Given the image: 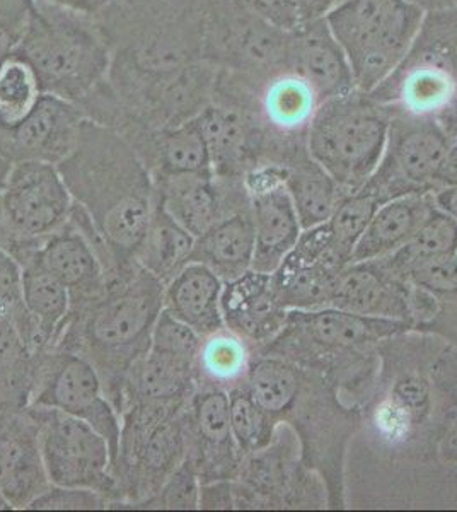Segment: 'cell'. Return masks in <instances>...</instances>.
<instances>
[{
    "instance_id": "cell-39",
    "label": "cell",
    "mask_w": 457,
    "mask_h": 512,
    "mask_svg": "<svg viewBox=\"0 0 457 512\" xmlns=\"http://www.w3.org/2000/svg\"><path fill=\"white\" fill-rule=\"evenodd\" d=\"M261 18L278 30L292 33L314 19H319L311 0H244Z\"/></svg>"
},
{
    "instance_id": "cell-14",
    "label": "cell",
    "mask_w": 457,
    "mask_h": 512,
    "mask_svg": "<svg viewBox=\"0 0 457 512\" xmlns=\"http://www.w3.org/2000/svg\"><path fill=\"white\" fill-rule=\"evenodd\" d=\"M188 456L200 482L231 480L238 473L239 454L229 419V393L197 386L185 410Z\"/></svg>"
},
{
    "instance_id": "cell-22",
    "label": "cell",
    "mask_w": 457,
    "mask_h": 512,
    "mask_svg": "<svg viewBox=\"0 0 457 512\" xmlns=\"http://www.w3.org/2000/svg\"><path fill=\"white\" fill-rule=\"evenodd\" d=\"M253 255L255 229L251 207L246 205L220 217L214 226L195 238L190 262L202 263L226 284L251 270Z\"/></svg>"
},
{
    "instance_id": "cell-3",
    "label": "cell",
    "mask_w": 457,
    "mask_h": 512,
    "mask_svg": "<svg viewBox=\"0 0 457 512\" xmlns=\"http://www.w3.org/2000/svg\"><path fill=\"white\" fill-rule=\"evenodd\" d=\"M87 18L36 0L35 14L14 53L35 69L43 94L81 105L105 84L108 43Z\"/></svg>"
},
{
    "instance_id": "cell-37",
    "label": "cell",
    "mask_w": 457,
    "mask_h": 512,
    "mask_svg": "<svg viewBox=\"0 0 457 512\" xmlns=\"http://www.w3.org/2000/svg\"><path fill=\"white\" fill-rule=\"evenodd\" d=\"M200 477L197 470L185 461L183 465L164 482L159 492L142 502L137 509H200Z\"/></svg>"
},
{
    "instance_id": "cell-31",
    "label": "cell",
    "mask_w": 457,
    "mask_h": 512,
    "mask_svg": "<svg viewBox=\"0 0 457 512\" xmlns=\"http://www.w3.org/2000/svg\"><path fill=\"white\" fill-rule=\"evenodd\" d=\"M35 369L36 354L18 328L0 316V408L28 407Z\"/></svg>"
},
{
    "instance_id": "cell-48",
    "label": "cell",
    "mask_w": 457,
    "mask_h": 512,
    "mask_svg": "<svg viewBox=\"0 0 457 512\" xmlns=\"http://www.w3.org/2000/svg\"><path fill=\"white\" fill-rule=\"evenodd\" d=\"M413 6L422 9L423 12L447 11L457 9V0H410Z\"/></svg>"
},
{
    "instance_id": "cell-30",
    "label": "cell",
    "mask_w": 457,
    "mask_h": 512,
    "mask_svg": "<svg viewBox=\"0 0 457 512\" xmlns=\"http://www.w3.org/2000/svg\"><path fill=\"white\" fill-rule=\"evenodd\" d=\"M243 386L263 410L278 420L294 407L301 376L284 357L265 354L251 361Z\"/></svg>"
},
{
    "instance_id": "cell-45",
    "label": "cell",
    "mask_w": 457,
    "mask_h": 512,
    "mask_svg": "<svg viewBox=\"0 0 457 512\" xmlns=\"http://www.w3.org/2000/svg\"><path fill=\"white\" fill-rule=\"evenodd\" d=\"M38 2L64 9V11L76 12L82 16H93L99 6V0H38Z\"/></svg>"
},
{
    "instance_id": "cell-47",
    "label": "cell",
    "mask_w": 457,
    "mask_h": 512,
    "mask_svg": "<svg viewBox=\"0 0 457 512\" xmlns=\"http://www.w3.org/2000/svg\"><path fill=\"white\" fill-rule=\"evenodd\" d=\"M437 122L440 123V127L444 128L447 137L449 139H456L457 137V94L452 99L451 103L447 105L446 110L440 113L437 117Z\"/></svg>"
},
{
    "instance_id": "cell-7",
    "label": "cell",
    "mask_w": 457,
    "mask_h": 512,
    "mask_svg": "<svg viewBox=\"0 0 457 512\" xmlns=\"http://www.w3.org/2000/svg\"><path fill=\"white\" fill-rule=\"evenodd\" d=\"M369 94L393 113L439 117L457 94V9L425 12L405 59Z\"/></svg>"
},
{
    "instance_id": "cell-40",
    "label": "cell",
    "mask_w": 457,
    "mask_h": 512,
    "mask_svg": "<svg viewBox=\"0 0 457 512\" xmlns=\"http://www.w3.org/2000/svg\"><path fill=\"white\" fill-rule=\"evenodd\" d=\"M406 284L430 292V294L457 292V253L444 256V258L417 268L406 279Z\"/></svg>"
},
{
    "instance_id": "cell-24",
    "label": "cell",
    "mask_w": 457,
    "mask_h": 512,
    "mask_svg": "<svg viewBox=\"0 0 457 512\" xmlns=\"http://www.w3.org/2000/svg\"><path fill=\"white\" fill-rule=\"evenodd\" d=\"M197 386V367L149 349L127 373L120 412L132 403H188Z\"/></svg>"
},
{
    "instance_id": "cell-29",
    "label": "cell",
    "mask_w": 457,
    "mask_h": 512,
    "mask_svg": "<svg viewBox=\"0 0 457 512\" xmlns=\"http://www.w3.org/2000/svg\"><path fill=\"white\" fill-rule=\"evenodd\" d=\"M454 253H457V221L435 209L403 248L376 262L388 274L406 282L417 268Z\"/></svg>"
},
{
    "instance_id": "cell-5",
    "label": "cell",
    "mask_w": 457,
    "mask_h": 512,
    "mask_svg": "<svg viewBox=\"0 0 457 512\" xmlns=\"http://www.w3.org/2000/svg\"><path fill=\"white\" fill-rule=\"evenodd\" d=\"M188 403H132L120 412L122 429L113 466L118 502L110 509H137L185 463Z\"/></svg>"
},
{
    "instance_id": "cell-49",
    "label": "cell",
    "mask_w": 457,
    "mask_h": 512,
    "mask_svg": "<svg viewBox=\"0 0 457 512\" xmlns=\"http://www.w3.org/2000/svg\"><path fill=\"white\" fill-rule=\"evenodd\" d=\"M311 2H313L314 9L318 12L319 18H324L340 0H311Z\"/></svg>"
},
{
    "instance_id": "cell-44",
    "label": "cell",
    "mask_w": 457,
    "mask_h": 512,
    "mask_svg": "<svg viewBox=\"0 0 457 512\" xmlns=\"http://www.w3.org/2000/svg\"><path fill=\"white\" fill-rule=\"evenodd\" d=\"M435 209L457 221V185L437 188L432 192Z\"/></svg>"
},
{
    "instance_id": "cell-2",
    "label": "cell",
    "mask_w": 457,
    "mask_h": 512,
    "mask_svg": "<svg viewBox=\"0 0 457 512\" xmlns=\"http://www.w3.org/2000/svg\"><path fill=\"white\" fill-rule=\"evenodd\" d=\"M164 284L137 265L93 303L70 313L60 349L93 364L106 395L120 414L123 383L130 367L151 347L152 330L162 311Z\"/></svg>"
},
{
    "instance_id": "cell-17",
    "label": "cell",
    "mask_w": 457,
    "mask_h": 512,
    "mask_svg": "<svg viewBox=\"0 0 457 512\" xmlns=\"http://www.w3.org/2000/svg\"><path fill=\"white\" fill-rule=\"evenodd\" d=\"M289 311L278 301L272 274L249 270L224 284L222 318L249 345L265 347L282 333Z\"/></svg>"
},
{
    "instance_id": "cell-13",
    "label": "cell",
    "mask_w": 457,
    "mask_h": 512,
    "mask_svg": "<svg viewBox=\"0 0 457 512\" xmlns=\"http://www.w3.org/2000/svg\"><path fill=\"white\" fill-rule=\"evenodd\" d=\"M87 115L81 106L41 94L35 108L16 125L0 123V156L9 163H62L74 151Z\"/></svg>"
},
{
    "instance_id": "cell-43",
    "label": "cell",
    "mask_w": 457,
    "mask_h": 512,
    "mask_svg": "<svg viewBox=\"0 0 457 512\" xmlns=\"http://www.w3.org/2000/svg\"><path fill=\"white\" fill-rule=\"evenodd\" d=\"M434 185L435 190L457 185V137L449 140V146L440 159L439 168L435 173Z\"/></svg>"
},
{
    "instance_id": "cell-10",
    "label": "cell",
    "mask_w": 457,
    "mask_h": 512,
    "mask_svg": "<svg viewBox=\"0 0 457 512\" xmlns=\"http://www.w3.org/2000/svg\"><path fill=\"white\" fill-rule=\"evenodd\" d=\"M74 198L57 166L21 161L0 188V248L38 241L69 224Z\"/></svg>"
},
{
    "instance_id": "cell-15",
    "label": "cell",
    "mask_w": 457,
    "mask_h": 512,
    "mask_svg": "<svg viewBox=\"0 0 457 512\" xmlns=\"http://www.w3.org/2000/svg\"><path fill=\"white\" fill-rule=\"evenodd\" d=\"M50 487L31 408H0V495L11 509H28Z\"/></svg>"
},
{
    "instance_id": "cell-18",
    "label": "cell",
    "mask_w": 457,
    "mask_h": 512,
    "mask_svg": "<svg viewBox=\"0 0 457 512\" xmlns=\"http://www.w3.org/2000/svg\"><path fill=\"white\" fill-rule=\"evenodd\" d=\"M287 69L309 82L319 105L357 89L347 57L324 18L309 21L290 33Z\"/></svg>"
},
{
    "instance_id": "cell-23",
    "label": "cell",
    "mask_w": 457,
    "mask_h": 512,
    "mask_svg": "<svg viewBox=\"0 0 457 512\" xmlns=\"http://www.w3.org/2000/svg\"><path fill=\"white\" fill-rule=\"evenodd\" d=\"M277 164L285 168V187L296 207L302 231L328 221L345 193L311 158L307 139L285 147Z\"/></svg>"
},
{
    "instance_id": "cell-8",
    "label": "cell",
    "mask_w": 457,
    "mask_h": 512,
    "mask_svg": "<svg viewBox=\"0 0 457 512\" xmlns=\"http://www.w3.org/2000/svg\"><path fill=\"white\" fill-rule=\"evenodd\" d=\"M28 407L55 408L84 420L105 437L115 466L122 420L98 371L82 355L60 347L38 352Z\"/></svg>"
},
{
    "instance_id": "cell-27",
    "label": "cell",
    "mask_w": 457,
    "mask_h": 512,
    "mask_svg": "<svg viewBox=\"0 0 457 512\" xmlns=\"http://www.w3.org/2000/svg\"><path fill=\"white\" fill-rule=\"evenodd\" d=\"M195 238L157 204L140 241L135 262L166 286L190 262Z\"/></svg>"
},
{
    "instance_id": "cell-28",
    "label": "cell",
    "mask_w": 457,
    "mask_h": 512,
    "mask_svg": "<svg viewBox=\"0 0 457 512\" xmlns=\"http://www.w3.org/2000/svg\"><path fill=\"white\" fill-rule=\"evenodd\" d=\"M249 347L244 338L226 326L202 337L197 357L198 386L226 391L241 386L253 361Z\"/></svg>"
},
{
    "instance_id": "cell-16",
    "label": "cell",
    "mask_w": 457,
    "mask_h": 512,
    "mask_svg": "<svg viewBox=\"0 0 457 512\" xmlns=\"http://www.w3.org/2000/svg\"><path fill=\"white\" fill-rule=\"evenodd\" d=\"M410 323L357 315L345 309L289 311L282 335L302 340L319 352H350L405 332Z\"/></svg>"
},
{
    "instance_id": "cell-9",
    "label": "cell",
    "mask_w": 457,
    "mask_h": 512,
    "mask_svg": "<svg viewBox=\"0 0 457 512\" xmlns=\"http://www.w3.org/2000/svg\"><path fill=\"white\" fill-rule=\"evenodd\" d=\"M35 415L48 480L60 487L96 490L118 502L113 458L105 437L74 415L55 408L29 407Z\"/></svg>"
},
{
    "instance_id": "cell-34",
    "label": "cell",
    "mask_w": 457,
    "mask_h": 512,
    "mask_svg": "<svg viewBox=\"0 0 457 512\" xmlns=\"http://www.w3.org/2000/svg\"><path fill=\"white\" fill-rule=\"evenodd\" d=\"M41 84L29 62L12 53L0 65V123L16 125L41 98Z\"/></svg>"
},
{
    "instance_id": "cell-38",
    "label": "cell",
    "mask_w": 457,
    "mask_h": 512,
    "mask_svg": "<svg viewBox=\"0 0 457 512\" xmlns=\"http://www.w3.org/2000/svg\"><path fill=\"white\" fill-rule=\"evenodd\" d=\"M110 499L96 490L52 485L29 504L31 511H96L110 509Z\"/></svg>"
},
{
    "instance_id": "cell-1",
    "label": "cell",
    "mask_w": 457,
    "mask_h": 512,
    "mask_svg": "<svg viewBox=\"0 0 457 512\" xmlns=\"http://www.w3.org/2000/svg\"><path fill=\"white\" fill-rule=\"evenodd\" d=\"M57 168L120 272L137 267L135 255L156 209V185L134 147L113 128L86 118L74 151Z\"/></svg>"
},
{
    "instance_id": "cell-36",
    "label": "cell",
    "mask_w": 457,
    "mask_h": 512,
    "mask_svg": "<svg viewBox=\"0 0 457 512\" xmlns=\"http://www.w3.org/2000/svg\"><path fill=\"white\" fill-rule=\"evenodd\" d=\"M202 337L190 326L176 320L162 309L152 330L151 347L161 354L171 355L178 361L197 367L198 350Z\"/></svg>"
},
{
    "instance_id": "cell-26",
    "label": "cell",
    "mask_w": 457,
    "mask_h": 512,
    "mask_svg": "<svg viewBox=\"0 0 457 512\" xmlns=\"http://www.w3.org/2000/svg\"><path fill=\"white\" fill-rule=\"evenodd\" d=\"M23 284L24 304L35 325L40 352L57 349L72 313L67 287L36 262L23 265Z\"/></svg>"
},
{
    "instance_id": "cell-6",
    "label": "cell",
    "mask_w": 457,
    "mask_h": 512,
    "mask_svg": "<svg viewBox=\"0 0 457 512\" xmlns=\"http://www.w3.org/2000/svg\"><path fill=\"white\" fill-rule=\"evenodd\" d=\"M423 16L410 0H340L324 19L347 57L355 88L371 93L405 59Z\"/></svg>"
},
{
    "instance_id": "cell-19",
    "label": "cell",
    "mask_w": 457,
    "mask_h": 512,
    "mask_svg": "<svg viewBox=\"0 0 457 512\" xmlns=\"http://www.w3.org/2000/svg\"><path fill=\"white\" fill-rule=\"evenodd\" d=\"M406 286L377 262L350 263L340 272L331 308L410 323L413 313Z\"/></svg>"
},
{
    "instance_id": "cell-35",
    "label": "cell",
    "mask_w": 457,
    "mask_h": 512,
    "mask_svg": "<svg viewBox=\"0 0 457 512\" xmlns=\"http://www.w3.org/2000/svg\"><path fill=\"white\" fill-rule=\"evenodd\" d=\"M0 316L18 328L33 354L40 352L36 328L24 304L23 267L4 248H0Z\"/></svg>"
},
{
    "instance_id": "cell-20",
    "label": "cell",
    "mask_w": 457,
    "mask_h": 512,
    "mask_svg": "<svg viewBox=\"0 0 457 512\" xmlns=\"http://www.w3.org/2000/svg\"><path fill=\"white\" fill-rule=\"evenodd\" d=\"M435 212L430 193L393 198L379 205L352 253V263L388 258L410 241Z\"/></svg>"
},
{
    "instance_id": "cell-46",
    "label": "cell",
    "mask_w": 457,
    "mask_h": 512,
    "mask_svg": "<svg viewBox=\"0 0 457 512\" xmlns=\"http://www.w3.org/2000/svg\"><path fill=\"white\" fill-rule=\"evenodd\" d=\"M19 40H21V35L12 31L6 24L0 23V65L11 57L18 47Z\"/></svg>"
},
{
    "instance_id": "cell-11",
    "label": "cell",
    "mask_w": 457,
    "mask_h": 512,
    "mask_svg": "<svg viewBox=\"0 0 457 512\" xmlns=\"http://www.w3.org/2000/svg\"><path fill=\"white\" fill-rule=\"evenodd\" d=\"M437 118L391 113L381 161L364 190L384 204L393 198L434 192L435 173L449 146Z\"/></svg>"
},
{
    "instance_id": "cell-32",
    "label": "cell",
    "mask_w": 457,
    "mask_h": 512,
    "mask_svg": "<svg viewBox=\"0 0 457 512\" xmlns=\"http://www.w3.org/2000/svg\"><path fill=\"white\" fill-rule=\"evenodd\" d=\"M379 205L371 192L360 188L357 192L345 193L330 219L324 222L331 255L342 267L352 263L353 250Z\"/></svg>"
},
{
    "instance_id": "cell-25",
    "label": "cell",
    "mask_w": 457,
    "mask_h": 512,
    "mask_svg": "<svg viewBox=\"0 0 457 512\" xmlns=\"http://www.w3.org/2000/svg\"><path fill=\"white\" fill-rule=\"evenodd\" d=\"M342 270L326 258L294 248L273 272V289L287 311L330 308Z\"/></svg>"
},
{
    "instance_id": "cell-33",
    "label": "cell",
    "mask_w": 457,
    "mask_h": 512,
    "mask_svg": "<svg viewBox=\"0 0 457 512\" xmlns=\"http://www.w3.org/2000/svg\"><path fill=\"white\" fill-rule=\"evenodd\" d=\"M229 393V419L231 431L241 456L260 453L272 444L277 419L256 403L255 398L241 386Z\"/></svg>"
},
{
    "instance_id": "cell-4",
    "label": "cell",
    "mask_w": 457,
    "mask_h": 512,
    "mask_svg": "<svg viewBox=\"0 0 457 512\" xmlns=\"http://www.w3.org/2000/svg\"><path fill=\"white\" fill-rule=\"evenodd\" d=\"M391 111L360 89L326 99L307 128V151L343 193L357 192L381 161Z\"/></svg>"
},
{
    "instance_id": "cell-21",
    "label": "cell",
    "mask_w": 457,
    "mask_h": 512,
    "mask_svg": "<svg viewBox=\"0 0 457 512\" xmlns=\"http://www.w3.org/2000/svg\"><path fill=\"white\" fill-rule=\"evenodd\" d=\"M224 282L202 263L190 262L164 286L162 309L205 337L224 328Z\"/></svg>"
},
{
    "instance_id": "cell-42",
    "label": "cell",
    "mask_w": 457,
    "mask_h": 512,
    "mask_svg": "<svg viewBox=\"0 0 457 512\" xmlns=\"http://www.w3.org/2000/svg\"><path fill=\"white\" fill-rule=\"evenodd\" d=\"M234 489L231 480H214L200 487V509H232Z\"/></svg>"
},
{
    "instance_id": "cell-12",
    "label": "cell",
    "mask_w": 457,
    "mask_h": 512,
    "mask_svg": "<svg viewBox=\"0 0 457 512\" xmlns=\"http://www.w3.org/2000/svg\"><path fill=\"white\" fill-rule=\"evenodd\" d=\"M243 181L255 229L251 270L273 274L294 250L302 233L296 207L285 187V168L282 164L261 163L249 169Z\"/></svg>"
},
{
    "instance_id": "cell-41",
    "label": "cell",
    "mask_w": 457,
    "mask_h": 512,
    "mask_svg": "<svg viewBox=\"0 0 457 512\" xmlns=\"http://www.w3.org/2000/svg\"><path fill=\"white\" fill-rule=\"evenodd\" d=\"M35 11L36 0H0V23L23 36Z\"/></svg>"
},
{
    "instance_id": "cell-50",
    "label": "cell",
    "mask_w": 457,
    "mask_h": 512,
    "mask_svg": "<svg viewBox=\"0 0 457 512\" xmlns=\"http://www.w3.org/2000/svg\"><path fill=\"white\" fill-rule=\"evenodd\" d=\"M11 509V506L7 504L6 499L0 495V511H9Z\"/></svg>"
}]
</instances>
